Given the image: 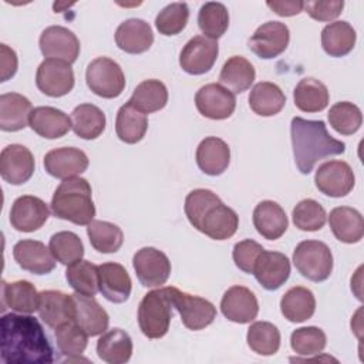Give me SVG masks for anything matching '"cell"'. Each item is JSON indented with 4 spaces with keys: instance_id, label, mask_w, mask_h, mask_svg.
Listing matches in <instances>:
<instances>
[{
    "instance_id": "obj_5",
    "label": "cell",
    "mask_w": 364,
    "mask_h": 364,
    "mask_svg": "<svg viewBox=\"0 0 364 364\" xmlns=\"http://www.w3.org/2000/svg\"><path fill=\"white\" fill-rule=\"evenodd\" d=\"M171 318L172 303L166 287L151 290L142 297L138 306V324L145 337H164L169 330Z\"/></svg>"
},
{
    "instance_id": "obj_32",
    "label": "cell",
    "mask_w": 364,
    "mask_h": 364,
    "mask_svg": "<svg viewBox=\"0 0 364 364\" xmlns=\"http://www.w3.org/2000/svg\"><path fill=\"white\" fill-rule=\"evenodd\" d=\"M255 77V67L247 58L242 55H232L225 61L220 70L219 82L233 94H242L250 88Z\"/></svg>"
},
{
    "instance_id": "obj_11",
    "label": "cell",
    "mask_w": 364,
    "mask_h": 364,
    "mask_svg": "<svg viewBox=\"0 0 364 364\" xmlns=\"http://www.w3.org/2000/svg\"><path fill=\"white\" fill-rule=\"evenodd\" d=\"M135 274L144 287H159L171 274L168 256L155 247H141L132 257Z\"/></svg>"
},
{
    "instance_id": "obj_29",
    "label": "cell",
    "mask_w": 364,
    "mask_h": 364,
    "mask_svg": "<svg viewBox=\"0 0 364 364\" xmlns=\"http://www.w3.org/2000/svg\"><path fill=\"white\" fill-rule=\"evenodd\" d=\"M38 316L51 328L73 321V296L60 290H44L40 293Z\"/></svg>"
},
{
    "instance_id": "obj_14",
    "label": "cell",
    "mask_w": 364,
    "mask_h": 364,
    "mask_svg": "<svg viewBox=\"0 0 364 364\" xmlns=\"http://www.w3.org/2000/svg\"><path fill=\"white\" fill-rule=\"evenodd\" d=\"M38 46L44 57L61 60L68 64H73L78 58L81 48L77 36L63 26H50L44 28Z\"/></svg>"
},
{
    "instance_id": "obj_33",
    "label": "cell",
    "mask_w": 364,
    "mask_h": 364,
    "mask_svg": "<svg viewBox=\"0 0 364 364\" xmlns=\"http://www.w3.org/2000/svg\"><path fill=\"white\" fill-rule=\"evenodd\" d=\"M132 340L121 328H112L101 334L97 341V354L100 360L108 364H124L132 355Z\"/></svg>"
},
{
    "instance_id": "obj_47",
    "label": "cell",
    "mask_w": 364,
    "mask_h": 364,
    "mask_svg": "<svg viewBox=\"0 0 364 364\" xmlns=\"http://www.w3.org/2000/svg\"><path fill=\"white\" fill-rule=\"evenodd\" d=\"M88 334L74 321L64 323L55 328V341L60 351L71 360L81 355L88 344Z\"/></svg>"
},
{
    "instance_id": "obj_44",
    "label": "cell",
    "mask_w": 364,
    "mask_h": 364,
    "mask_svg": "<svg viewBox=\"0 0 364 364\" xmlns=\"http://www.w3.org/2000/svg\"><path fill=\"white\" fill-rule=\"evenodd\" d=\"M65 279L74 291L85 296H95L98 291V266L88 260H78L65 270Z\"/></svg>"
},
{
    "instance_id": "obj_52",
    "label": "cell",
    "mask_w": 364,
    "mask_h": 364,
    "mask_svg": "<svg viewBox=\"0 0 364 364\" xmlns=\"http://www.w3.org/2000/svg\"><path fill=\"white\" fill-rule=\"evenodd\" d=\"M303 9L311 18L317 21H331L341 14L344 9V1L343 0L307 1L304 3Z\"/></svg>"
},
{
    "instance_id": "obj_18",
    "label": "cell",
    "mask_w": 364,
    "mask_h": 364,
    "mask_svg": "<svg viewBox=\"0 0 364 364\" xmlns=\"http://www.w3.org/2000/svg\"><path fill=\"white\" fill-rule=\"evenodd\" d=\"M88 165L90 159L87 154L74 146L55 148L44 155L46 172L63 181L85 172Z\"/></svg>"
},
{
    "instance_id": "obj_17",
    "label": "cell",
    "mask_w": 364,
    "mask_h": 364,
    "mask_svg": "<svg viewBox=\"0 0 364 364\" xmlns=\"http://www.w3.org/2000/svg\"><path fill=\"white\" fill-rule=\"evenodd\" d=\"M50 210L47 203L33 195L18 196L10 209V223L18 232L38 230L48 219Z\"/></svg>"
},
{
    "instance_id": "obj_41",
    "label": "cell",
    "mask_w": 364,
    "mask_h": 364,
    "mask_svg": "<svg viewBox=\"0 0 364 364\" xmlns=\"http://www.w3.org/2000/svg\"><path fill=\"white\" fill-rule=\"evenodd\" d=\"M87 235L91 246L100 253H115L124 243L121 228L105 220H92L88 223Z\"/></svg>"
},
{
    "instance_id": "obj_21",
    "label": "cell",
    "mask_w": 364,
    "mask_h": 364,
    "mask_svg": "<svg viewBox=\"0 0 364 364\" xmlns=\"http://www.w3.org/2000/svg\"><path fill=\"white\" fill-rule=\"evenodd\" d=\"M253 274L266 290H277L290 276V260L280 252L263 250L253 267Z\"/></svg>"
},
{
    "instance_id": "obj_10",
    "label": "cell",
    "mask_w": 364,
    "mask_h": 364,
    "mask_svg": "<svg viewBox=\"0 0 364 364\" xmlns=\"http://www.w3.org/2000/svg\"><path fill=\"white\" fill-rule=\"evenodd\" d=\"M314 183L321 193L330 198H343L353 191L355 176L347 162L333 159L317 168Z\"/></svg>"
},
{
    "instance_id": "obj_23",
    "label": "cell",
    "mask_w": 364,
    "mask_h": 364,
    "mask_svg": "<svg viewBox=\"0 0 364 364\" xmlns=\"http://www.w3.org/2000/svg\"><path fill=\"white\" fill-rule=\"evenodd\" d=\"M98 290L111 303H124L129 299L132 282L125 267L115 262L98 266Z\"/></svg>"
},
{
    "instance_id": "obj_38",
    "label": "cell",
    "mask_w": 364,
    "mask_h": 364,
    "mask_svg": "<svg viewBox=\"0 0 364 364\" xmlns=\"http://www.w3.org/2000/svg\"><path fill=\"white\" fill-rule=\"evenodd\" d=\"M294 105L303 112H320L328 105L330 94L327 87L311 77L299 81L293 91Z\"/></svg>"
},
{
    "instance_id": "obj_7",
    "label": "cell",
    "mask_w": 364,
    "mask_h": 364,
    "mask_svg": "<svg viewBox=\"0 0 364 364\" xmlns=\"http://www.w3.org/2000/svg\"><path fill=\"white\" fill-rule=\"evenodd\" d=\"M88 88L98 97L117 98L125 88V75L119 64L108 57L92 60L85 71Z\"/></svg>"
},
{
    "instance_id": "obj_12",
    "label": "cell",
    "mask_w": 364,
    "mask_h": 364,
    "mask_svg": "<svg viewBox=\"0 0 364 364\" xmlns=\"http://www.w3.org/2000/svg\"><path fill=\"white\" fill-rule=\"evenodd\" d=\"M218 54L219 46L216 40H210L205 36H195L183 46L179 54V65L188 74L200 75L213 67Z\"/></svg>"
},
{
    "instance_id": "obj_8",
    "label": "cell",
    "mask_w": 364,
    "mask_h": 364,
    "mask_svg": "<svg viewBox=\"0 0 364 364\" xmlns=\"http://www.w3.org/2000/svg\"><path fill=\"white\" fill-rule=\"evenodd\" d=\"M172 307L179 313L183 326L198 331L213 323L216 307L206 299L181 291L176 287H166Z\"/></svg>"
},
{
    "instance_id": "obj_40",
    "label": "cell",
    "mask_w": 364,
    "mask_h": 364,
    "mask_svg": "<svg viewBox=\"0 0 364 364\" xmlns=\"http://www.w3.org/2000/svg\"><path fill=\"white\" fill-rule=\"evenodd\" d=\"M129 102L144 114L162 109L168 102V90L159 80H145L136 85Z\"/></svg>"
},
{
    "instance_id": "obj_19",
    "label": "cell",
    "mask_w": 364,
    "mask_h": 364,
    "mask_svg": "<svg viewBox=\"0 0 364 364\" xmlns=\"http://www.w3.org/2000/svg\"><path fill=\"white\" fill-rule=\"evenodd\" d=\"M71 296L73 321L91 337L105 333L109 324V316L94 299V296H85L77 291Z\"/></svg>"
},
{
    "instance_id": "obj_45",
    "label": "cell",
    "mask_w": 364,
    "mask_h": 364,
    "mask_svg": "<svg viewBox=\"0 0 364 364\" xmlns=\"http://www.w3.org/2000/svg\"><path fill=\"white\" fill-rule=\"evenodd\" d=\"M48 247L57 262L70 266L84 256V245L78 235L70 230L57 232L51 236Z\"/></svg>"
},
{
    "instance_id": "obj_15",
    "label": "cell",
    "mask_w": 364,
    "mask_h": 364,
    "mask_svg": "<svg viewBox=\"0 0 364 364\" xmlns=\"http://www.w3.org/2000/svg\"><path fill=\"white\" fill-rule=\"evenodd\" d=\"M195 105L209 119H226L236 108V97L220 84L210 82L200 87L195 94Z\"/></svg>"
},
{
    "instance_id": "obj_1",
    "label": "cell",
    "mask_w": 364,
    "mask_h": 364,
    "mask_svg": "<svg viewBox=\"0 0 364 364\" xmlns=\"http://www.w3.org/2000/svg\"><path fill=\"white\" fill-rule=\"evenodd\" d=\"M0 353L7 364L53 363V347L37 318L7 313L0 320Z\"/></svg>"
},
{
    "instance_id": "obj_26",
    "label": "cell",
    "mask_w": 364,
    "mask_h": 364,
    "mask_svg": "<svg viewBox=\"0 0 364 364\" xmlns=\"http://www.w3.org/2000/svg\"><path fill=\"white\" fill-rule=\"evenodd\" d=\"M28 125L36 134L46 139L61 138L73 128L71 118L64 111L54 107L33 108Z\"/></svg>"
},
{
    "instance_id": "obj_24",
    "label": "cell",
    "mask_w": 364,
    "mask_h": 364,
    "mask_svg": "<svg viewBox=\"0 0 364 364\" xmlns=\"http://www.w3.org/2000/svg\"><path fill=\"white\" fill-rule=\"evenodd\" d=\"M115 43L119 50L128 54H141L151 48L154 33L145 20L128 18L117 27Z\"/></svg>"
},
{
    "instance_id": "obj_13",
    "label": "cell",
    "mask_w": 364,
    "mask_h": 364,
    "mask_svg": "<svg viewBox=\"0 0 364 364\" xmlns=\"http://www.w3.org/2000/svg\"><path fill=\"white\" fill-rule=\"evenodd\" d=\"M289 40L290 31L284 23L266 21L256 28L247 44L259 58L272 60L287 48Z\"/></svg>"
},
{
    "instance_id": "obj_37",
    "label": "cell",
    "mask_w": 364,
    "mask_h": 364,
    "mask_svg": "<svg viewBox=\"0 0 364 364\" xmlns=\"http://www.w3.org/2000/svg\"><path fill=\"white\" fill-rule=\"evenodd\" d=\"M355 40V30L347 21L330 23L321 31V46L330 57L347 55L354 48Z\"/></svg>"
},
{
    "instance_id": "obj_42",
    "label": "cell",
    "mask_w": 364,
    "mask_h": 364,
    "mask_svg": "<svg viewBox=\"0 0 364 364\" xmlns=\"http://www.w3.org/2000/svg\"><path fill=\"white\" fill-rule=\"evenodd\" d=\"M198 26L202 34L210 40L220 38L229 27V11L219 1H208L202 4L198 13Z\"/></svg>"
},
{
    "instance_id": "obj_28",
    "label": "cell",
    "mask_w": 364,
    "mask_h": 364,
    "mask_svg": "<svg viewBox=\"0 0 364 364\" xmlns=\"http://www.w3.org/2000/svg\"><path fill=\"white\" fill-rule=\"evenodd\" d=\"M40 293L34 284L27 280H17L13 283L1 282V311L7 307L13 311L31 314L38 310Z\"/></svg>"
},
{
    "instance_id": "obj_25",
    "label": "cell",
    "mask_w": 364,
    "mask_h": 364,
    "mask_svg": "<svg viewBox=\"0 0 364 364\" xmlns=\"http://www.w3.org/2000/svg\"><path fill=\"white\" fill-rule=\"evenodd\" d=\"M230 162L229 145L218 138L208 136L202 139L196 148V164L199 169L210 176L222 175Z\"/></svg>"
},
{
    "instance_id": "obj_34",
    "label": "cell",
    "mask_w": 364,
    "mask_h": 364,
    "mask_svg": "<svg viewBox=\"0 0 364 364\" xmlns=\"http://www.w3.org/2000/svg\"><path fill=\"white\" fill-rule=\"evenodd\" d=\"M280 311L291 323H303L316 311V299L310 289L294 286L289 289L280 300Z\"/></svg>"
},
{
    "instance_id": "obj_35",
    "label": "cell",
    "mask_w": 364,
    "mask_h": 364,
    "mask_svg": "<svg viewBox=\"0 0 364 364\" xmlns=\"http://www.w3.org/2000/svg\"><path fill=\"white\" fill-rule=\"evenodd\" d=\"M286 104V95L279 85L269 81L257 82L249 95L250 109L260 117H273L279 114Z\"/></svg>"
},
{
    "instance_id": "obj_48",
    "label": "cell",
    "mask_w": 364,
    "mask_h": 364,
    "mask_svg": "<svg viewBox=\"0 0 364 364\" xmlns=\"http://www.w3.org/2000/svg\"><path fill=\"white\" fill-rule=\"evenodd\" d=\"M291 218L294 226L300 230L316 232L326 225L327 213L317 200L303 199L293 208Z\"/></svg>"
},
{
    "instance_id": "obj_50",
    "label": "cell",
    "mask_w": 364,
    "mask_h": 364,
    "mask_svg": "<svg viewBox=\"0 0 364 364\" xmlns=\"http://www.w3.org/2000/svg\"><path fill=\"white\" fill-rule=\"evenodd\" d=\"M189 7L186 3H171L155 17V27L162 36H176L188 24Z\"/></svg>"
},
{
    "instance_id": "obj_6",
    "label": "cell",
    "mask_w": 364,
    "mask_h": 364,
    "mask_svg": "<svg viewBox=\"0 0 364 364\" xmlns=\"http://www.w3.org/2000/svg\"><path fill=\"white\" fill-rule=\"evenodd\" d=\"M293 264L303 277L324 282L333 272V253L324 242L303 240L293 252Z\"/></svg>"
},
{
    "instance_id": "obj_20",
    "label": "cell",
    "mask_w": 364,
    "mask_h": 364,
    "mask_svg": "<svg viewBox=\"0 0 364 364\" xmlns=\"http://www.w3.org/2000/svg\"><path fill=\"white\" fill-rule=\"evenodd\" d=\"M222 314L239 324L253 321L259 313V303L255 293L245 286H232L220 300Z\"/></svg>"
},
{
    "instance_id": "obj_36",
    "label": "cell",
    "mask_w": 364,
    "mask_h": 364,
    "mask_svg": "<svg viewBox=\"0 0 364 364\" xmlns=\"http://www.w3.org/2000/svg\"><path fill=\"white\" fill-rule=\"evenodd\" d=\"M148 129L146 114L136 109L129 101L124 104L115 118V132L117 136L125 144L139 142Z\"/></svg>"
},
{
    "instance_id": "obj_31",
    "label": "cell",
    "mask_w": 364,
    "mask_h": 364,
    "mask_svg": "<svg viewBox=\"0 0 364 364\" xmlns=\"http://www.w3.org/2000/svg\"><path fill=\"white\" fill-rule=\"evenodd\" d=\"M328 225L337 240L343 243H357L364 235V220L361 213L350 206H337L328 215Z\"/></svg>"
},
{
    "instance_id": "obj_22",
    "label": "cell",
    "mask_w": 364,
    "mask_h": 364,
    "mask_svg": "<svg viewBox=\"0 0 364 364\" xmlns=\"http://www.w3.org/2000/svg\"><path fill=\"white\" fill-rule=\"evenodd\" d=\"M13 257L17 264L33 274H47L55 267V259L43 242L24 239L14 245Z\"/></svg>"
},
{
    "instance_id": "obj_27",
    "label": "cell",
    "mask_w": 364,
    "mask_h": 364,
    "mask_svg": "<svg viewBox=\"0 0 364 364\" xmlns=\"http://www.w3.org/2000/svg\"><path fill=\"white\" fill-rule=\"evenodd\" d=\"M253 225L260 236L267 240H276L287 230L289 220L277 202L262 200L253 210Z\"/></svg>"
},
{
    "instance_id": "obj_9",
    "label": "cell",
    "mask_w": 364,
    "mask_h": 364,
    "mask_svg": "<svg viewBox=\"0 0 364 364\" xmlns=\"http://www.w3.org/2000/svg\"><path fill=\"white\" fill-rule=\"evenodd\" d=\"M74 82L75 78L71 64L61 60L46 58L36 73L37 88L53 98L67 95L74 88Z\"/></svg>"
},
{
    "instance_id": "obj_3",
    "label": "cell",
    "mask_w": 364,
    "mask_h": 364,
    "mask_svg": "<svg viewBox=\"0 0 364 364\" xmlns=\"http://www.w3.org/2000/svg\"><path fill=\"white\" fill-rule=\"evenodd\" d=\"M290 134L294 162L304 175L313 171L317 161L346 151V144L328 134L324 121L294 117L290 124Z\"/></svg>"
},
{
    "instance_id": "obj_4",
    "label": "cell",
    "mask_w": 364,
    "mask_h": 364,
    "mask_svg": "<svg viewBox=\"0 0 364 364\" xmlns=\"http://www.w3.org/2000/svg\"><path fill=\"white\" fill-rule=\"evenodd\" d=\"M51 210L54 216L74 225L91 223L95 216V205L90 182L78 176L64 179L51 198Z\"/></svg>"
},
{
    "instance_id": "obj_43",
    "label": "cell",
    "mask_w": 364,
    "mask_h": 364,
    "mask_svg": "<svg viewBox=\"0 0 364 364\" xmlns=\"http://www.w3.org/2000/svg\"><path fill=\"white\" fill-rule=\"evenodd\" d=\"M247 346L259 355H273L280 347V331L270 321H255L247 330Z\"/></svg>"
},
{
    "instance_id": "obj_53",
    "label": "cell",
    "mask_w": 364,
    "mask_h": 364,
    "mask_svg": "<svg viewBox=\"0 0 364 364\" xmlns=\"http://www.w3.org/2000/svg\"><path fill=\"white\" fill-rule=\"evenodd\" d=\"M17 65H18V60H17V54L13 48H10L7 44H0V81H7L9 78H11L16 71H17Z\"/></svg>"
},
{
    "instance_id": "obj_49",
    "label": "cell",
    "mask_w": 364,
    "mask_h": 364,
    "mask_svg": "<svg viewBox=\"0 0 364 364\" xmlns=\"http://www.w3.org/2000/svg\"><path fill=\"white\" fill-rule=\"evenodd\" d=\"M327 344L326 333L314 326L296 328L290 336L291 350L299 355H317Z\"/></svg>"
},
{
    "instance_id": "obj_39",
    "label": "cell",
    "mask_w": 364,
    "mask_h": 364,
    "mask_svg": "<svg viewBox=\"0 0 364 364\" xmlns=\"http://www.w3.org/2000/svg\"><path fill=\"white\" fill-rule=\"evenodd\" d=\"M70 118L74 134L82 139H95L105 129V114L94 104L77 105Z\"/></svg>"
},
{
    "instance_id": "obj_46",
    "label": "cell",
    "mask_w": 364,
    "mask_h": 364,
    "mask_svg": "<svg viewBox=\"0 0 364 364\" xmlns=\"http://www.w3.org/2000/svg\"><path fill=\"white\" fill-rule=\"evenodd\" d=\"M328 122L336 132L341 135H353L363 124V114L355 104L340 101L330 108Z\"/></svg>"
},
{
    "instance_id": "obj_54",
    "label": "cell",
    "mask_w": 364,
    "mask_h": 364,
    "mask_svg": "<svg viewBox=\"0 0 364 364\" xmlns=\"http://www.w3.org/2000/svg\"><path fill=\"white\" fill-rule=\"evenodd\" d=\"M266 6L280 17H290L303 11L304 1H267Z\"/></svg>"
},
{
    "instance_id": "obj_30",
    "label": "cell",
    "mask_w": 364,
    "mask_h": 364,
    "mask_svg": "<svg viewBox=\"0 0 364 364\" xmlns=\"http://www.w3.org/2000/svg\"><path fill=\"white\" fill-rule=\"evenodd\" d=\"M31 102L18 92H6L0 95V128L6 132H16L28 125Z\"/></svg>"
},
{
    "instance_id": "obj_51",
    "label": "cell",
    "mask_w": 364,
    "mask_h": 364,
    "mask_svg": "<svg viewBox=\"0 0 364 364\" xmlns=\"http://www.w3.org/2000/svg\"><path fill=\"white\" fill-rule=\"evenodd\" d=\"M263 250V246L255 242L253 239H245L233 246L232 257L237 269L250 274L253 273L255 263Z\"/></svg>"
},
{
    "instance_id": "obj_16",
    "label": "cell",
    "mask_w": 364,
    "mask_h": 364,
    "mask_svg": "<svg viewBox=\"0 0 364 364\" xmlns=\"http://www.w3.org/2000/svg\"><path fill=\"white\" fill-rule=\"evenodd\" d=\"M34 166V156L24 145H7L0 154V175L11 185L26 183L33 176Z\"/></svg>"
},
{
    "instance_id": "obj_2",
    "label": "cell",
    "mask_w": 364,
    "mask_h": 364,
    "mask_svg": "<svg viewBox=\"0 0 364 364\" xmlns=\"http://www.w3.org/2000/svg\"><path fill=\"white\" fill-rule=\"evenodd\" d=\"M185 215L196 230L213 240L229 239L239 228L237 213L209 189L199 188L186 195Z\"/></svg>"
}]
</instances>
